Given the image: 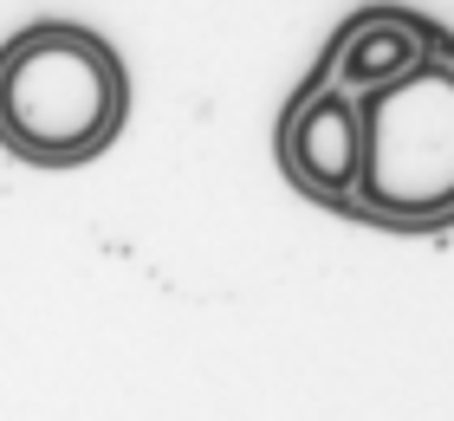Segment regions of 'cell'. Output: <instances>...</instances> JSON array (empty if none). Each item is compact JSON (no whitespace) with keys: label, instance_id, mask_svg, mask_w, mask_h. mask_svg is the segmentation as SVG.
<instances>
[{"label":"cell","instance_id":"obj_1","mask_svg":"<svg viewBox=\"0 0 454 421\" xmlns=\"http://www.w3.org/2000/svg\"><path fill=\"white\" fill-rule=\"evenodd\" d=\"M130 111L123 58L91 27L39 19L0 46V143L39 168H72L111 150Z\"/></svg>","mask_w":454,"mask_h":421},{"label":"cell","instance_id":"obj_2","mask_svg":"<svg viewBox=\"0 0 454 421\" xmlns=\"http://www.w3.org/2000/svg\"><path fill=\"white\" fill-rule=\"evenodd\" d=\"M364 175L357 214L383 227H448L454 221V52H428L409 78L357 97Z\"/></svg>","mask_w":454,"mask_h":421},{"label":"cell","instance_id":"obj_3","mask_svg":"<svg viewBox=\"0 0 454 421\" xmlns=\"http://www.w3.org/2000/svg\"><path fill=\"white\" fill-rule=\"evenodd\" d=\"M279 162L305 195L318 201H357L364 175V117L357 97H344L338 84H312L279 123Z\"/></svg>","mask_w":454,"mask_h":421},{"label":"cell","instance_id":"obj_4","mask_svg":"<svg viewBox=\"0 0 454 421\" xmlns=\"http://www.w3.org/2000/svg\"><path fill=\"white\" fill-rule=\"evenodd\" d=\"M428 52H435V46H428V27L416 13H389V7L357 13V19H350V33L338 39V58H332V66H338V91H344V84H357V91H383V84L409 78Z\"/></svg>","mask_w":454,"mask_h":421}]
</instances>
